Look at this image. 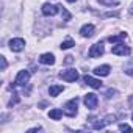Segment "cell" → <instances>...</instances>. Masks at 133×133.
I'll list each match as a JSON object with an SVG mask.
<instances>
[{"label": "cell", "instance_id": "cell-1", "mask_svg": "<svg viewBox=\"0 0 133 133\" xmlns=\"http://www.w3.org/2000/svg\"><path fill=\"white\" fill-rule=\"evenodd\" d=\"M77 108H78V97H74L71 99L69 102H66L64 103V114L66 116H69V117H74L77 114Z\"/></svg>", "mask_w": 133, "mask_h": 133}, {"label": "cell", "instance_id": "cell-2", "mask_svg": "<svg viewBox=\"0 0 133 133\" xmlns=\"http://www.w3.org/2000/svg\"><path fill=\"white\" fill-rule=\"evenodd\" d=\"M103 52H105L103 44H102V42H96L94 45H91L88 55H89V58H100V56L103 55Z\"/></svg>", "mask_w": 133, "mask_h": 133}, {"label": "cell", "instance_id": "cell-3", "mask_svg": "<svg viewBox=\"0 0 133 133\" xmlns=\"http://www.w3.org/2000/svg\"><path fill=\"white\" fill-rule=\"evenodd\" d=\"M83 102H85V105H86L88 110H96V108H97V102H99V99H97V96H96L94 92H88V94L85 96Z\"/></svg>", "mask_w": 133, "mask_h": 133}, {"label": "cell", "instance_id": "cell-4", "mask_svg": "<svg viewBox=\"0 0 133 133\" xmlns=\"http://www.w3.org/2000/svg\"><path fill=\"white\" fill-rule=\"evenodd\" d=\"M59 77L63 80H66V82H75V80H78L80 75H78V72L75 69H66V71L59 72Z\"/></svg>", "mask_w": 133, "mask_h": 133}, {"label": "cell", "instance_id": "cell-5", "mask_svg": "<svg viewBox=\"0 0 133 133\" xmlns=\"http://www.w3.org/2000/svg\"><path fill=\"white\" fill-rule=\"evenodd\" d=\"M111 52H113L114 55H117V56H125V55H130V52H131V50H130V47H127L125 44L119 42V44L113 45Z\"/></svg>", "mask_w": 133, "mask_h": 133}, {"label": "cell", "instance_id": "cell-6", "mask_svg": "<svg viewBox=\"0 0 133 133\" xmlns=\"http://www.w3.org/2000/svg\"><path fill=\"white\" fill-rule=\"evenodd\" d=\"M28 80H30V72L28 71H19V74L14 80V85L16 86H24V85L28 83Z\"/></svg>", "mask_w": 133, "mask_h": 133}, {"label": "cell", "instance_id": "cell-7", "mask_svg": "<svg viewBox=\"0 0 133 133\" xmlns=\"http://www.w3.org/2000/svg\"><path fill=\"white\" fill-rule=\"evenodd\" d=\"M24 47H25V41H24L22 38H13V39L10 41V49H11L13 52H22Z\"/></svg>", "mask_w": 133, "mask_h": 133}, {"label": "cell", "instance_id": "cell-8", "mask_svg": "<svg viewBox=\"0 0 133 133\" xmlns=\"http://www.w3.org/2000/svg\"><path fill=\"white\" fill-rule=\"evenodd\" d=\"M41 10H42V14L44 16H55L58 13L59 6L58 5H52V3H44Z\"/></svg>", "mask_w": 133, "mask_h": 133}, {"label": "cell", "instance_id": "cell-9", "mask_svg": "<svg viewBox=\"0 0 133 133\" xmlns=\"http://www.w3.org/2000/svg\"><path fill=\"white\" fill-rule=\"evenodd\" d=\"M94 31H96V27H94L92 24H86V25H83V27L80 28V35H82L83 38H91V36L94 35Z\"/></svg>", "mask_w": 133, "mask_h": 133}, {"label": "cell", "instance_id": "cell-10", "mask_svg": "<svg viewBox=\"0 0 133 133\" xmlns=\"http://www.w3.org/2000/svg\"><path fill=\"white\" fill-rule=\"evenodd\" d=\"M39 63H41V64H45V66L55 64V56H53V53H42V55L39 56Z\"/></svg>", "mask_w": 133, "mask_h": 133}, {"label": "cell", "instance_id": "cell-11", "mask_svg": "<svg viewBox=\"0 0 133 133\" xmlns=\"http://www.w3.org/2000/svg\"><path fill=\"white\" fill-rule=\"evenodd\" d=\"M110 71H111L110 66L103 64V66H97V68L94 69V74L99 75V77H107V75H110Z\"/></svg>", "mask_w": 133, "mask_h": 133}, {"label": "cell", "instance_id": "cell-12", "mask_svg": "<svg viewBox=\"0 0 133 133\" xmlns=\"http://www.w3.org/2000/svg\"><path fill=\"white\" fill-rule=\"evenodd\" d=\"M85 83H86V85H89V86H91V88H94V89H99V88L102 86V82H100V80L92 78V77H89V75H85Z\"/></svg>", "mask_w": 133, "mask_h": 133}, {"label": "cell", "instance_id": "cell-13", "mask_svg": "<svg viewBox=\"0 0 133 133\" xmlns=\"http://www.w3.org/2000/svg\"><path fill=\"white\" fill-rule=\"evenodd\" d=\"M124 39H127V33H119V35H113V36L108 38V41H110L111 44H119V42L124 41Z\"/></svg>", "mask_w": 133, "mask_h": 133}, {"label": "cell", "instance_id": "cell-14", "mask_svg": "<svg viewBox=\"0 0 133 133\" xmlns=\"http://www.w3.org/2000/svg\"><path fill=\"white\" fill-rule=\"evenodd\" d=\"M64 91V86H61V85H52L50 88H49V94L52 96V97H56L59 92H63Z\"/></svg>", "mask_w": 133, "mask_h": 133}, {"label": "cell", "instance_id": "cell-15", "mask_svg": "<svg viewBox=\"0 0 133 133\" xmlns=\"http://www.w3.org/2000/svg\"><path fill=\"white\" fill-rule=\"evenodd\" d=\"M63 113H64V111H61L59 108H53V110H50L49 117H50V119H53V121H59V119L63 117Z\"/></svg>", "mask_w": 133, "mask_h": 133}, {"label": "cell", "instance_id": "cell-16", "mask_svg": "<svg viewBox=\"0 0 133 133\" xmlns=\"http://www.w3.org/2000/svg\"><path fill=\"white\" fill-rule=\"evenodd\" d=\"M74 45H75V42H74L71 38H68L66 41H63V42H61V45H59V47H61V50H68V49H71V47H74Z\"/></svg>", "mask_w": 133, "mask_h": 133}, {"label": "cell", "instance_id": "cell-17", "mask_svg": "<svg viewBox=\"0 0 133 133\" xmlns=\"http://www.w3.org/2000/svg\"><path fill=\"white\" fill-rule=\"evenodd\" d=\"M99 2L105 6H117L121 3V0H99Z\"/></svg>", "mask_w": 133, "mask_h": 133}, {"label": "cell", "instance_id": "cell-18", "mask_svg": "<svg viewBox=\"0 0 133 133\" xmlns=\"http://www.w3.org/2000/svg\"><path fill=\"white\" fill-rule=\"evenodd\" d=\"M59 10H61V16H63V21H66V22H68V21H71V13L68 11V10H66V8H63V6H59Z\"/></svg>", "mask_w": 133, "mask_h": 133}, {"label": "cell", "instance_id": "cell-19", "mask_svg": "<svg viewBox=\"0 0 133 133\" xmlns=\"http://www.w3.org/2000/svg\"><path fill=\"white\" fill-rule=\"evenodd\" d=\"M102 121H103L105 125H108V124H113V122L116 121V116H114V114H108V116H105Z\"/></svg>", "mask_w": 133, "mask_h": 133}, {"label": "cell", "instance_id": "cell-20", "mask_svg": "<svg viewBox=\"0 0 133 133\" xmlns=\"http://www.w3.org/2000/svg\"><path fill=\"white\" fill-rule=\"evenodd\" d=\"M125 74H128V75H133V59H131L128 64H125Z\"/></svg>", "mask_w": 133, "mask_h": 133}, {"label": "cell", "instance_id": "cell-21", "mask_svg": "<svg viewBox=\"0 0 133 133\" xmlns=\"http://www.w3.org/2000/svg\"><path fill=\"white\" fill-rule=\"evenodd\" d=\"M119 130L121 131H133V128L128 124H119Z\"/></svg>", "mask_w": 133, "mask_h": 133}, {"label": "cell", "instance_id": "cell-22", "mask_svg": "<svg viewBox=\"0 0 133 133\" xmlns=\"http://www.w3.org/2000/svg\"><path fill=\"white\" fill-rule=\"evenodd\" d=\"M114 96H117V91H116V89H108V91L105 92V97H107V99H111V97H114Z\"/></svg>", "mask_w": 133, "mask_h": 133}, {"label": "cell", "instance_id": "cell-23", "mask_svg": "<svg viewBox=\"0 0 133 133\" xmlns=\"http://www.w3.org/2000/svg\"><path fill=\"white\" fill-rule=\"evenodd\" d=\"M0 61H2V71H5V69H6V66H8L6 58H5V56H0Z\"/></svg>", "mask_w": 133, "mask_h": 133}, {"label": "cell", "instance_id": "cell-24", "mask_svg": "<svg viewBox=\"0 0 133 133\" xmlns=\"http://www.w3.org/2000/svg\"><path fill=\"white\" fill-rule=\"evenodd\" d=\"M38 130H41V127H39V125H38V127H33V128H30L28 131H38Z\"/></svg>", "mask_w": 133, "mask_h": 133}, {"label": "cell", "instance_id": "cell-25", "mask_svg": "<svg viewBox=\"0 0 133 133\" xmlns=\"http://www.w3.org/2000/svg\"><path fill=\"white\" fill-rule=\"evenodd\" d=\"M72 58H74V56H66V63H68V64L72 63Z\"/></svg>", "mask_w": 133, "mask_h": 133}, {"label": "cell", "instance_id": "cell-26", "mask_svg": "<svg viewBox=\"0 0 133 133\" xmlns=\"http://www.w3.org/2000/svg\"><path fill=\"white\" fill-rule=\"evenodd\" d=\"M68 2H71V3H74V2H77V0H68Z\"/></svg>", "mask_w": 133, "mask_h": 133}, {"label": "cell", "instance_id": "cell-27", "mask_svg": "<svg viewBox=\"0 0 133 133\" xmlns=\"http://www.w3.org/2000/svg\"><path fill=\"white\" fill-rule=\"evenodd\" d=\"M130 13H131V14H133V6H131V8H130Z\"/></svg>", "mask_w": 133, "mask_h": 133}, {"label": "cell", "instance_id": "cell-28", "mask_svg": "<svg viewBox=\"0 0 133 133\" xmlns=\"http://www.w3.org/2000/svg\"><path fill=\"white\" fill-rule=\"evenodd\" d=\"M131 119H133V113H131Z\"/></svg>", "mask_w": 133, "mask_h": 133}]
</instances>
